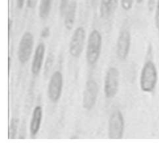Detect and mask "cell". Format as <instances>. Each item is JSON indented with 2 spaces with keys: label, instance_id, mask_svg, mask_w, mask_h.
<instances>
[{
  "label": "cell",
  "instance_id": "cell-20",
  "mask_svg": "<svg viewBox=\"0 0 159 147\" xmlns=\"http://www.w3.org/2000/svg\"><path fill=\"white\" fill-rule=\"evenodd\" d=\"M50 32H51V31H50L49 27H45L44 29H42L41 32H40V36H41L42 38L43 39L48 38L50 36Z\"/></svg>",
  "mask_w": 159,
  "mask_h": 147
},
{
  "label": "cell",
  "instance_id": "cell-12",
  "mask_svg": "<svg viewBox=\"0 0 159 147\" xmlns=\"http://www.w3.org/2000/svg\"><path fill=\"white\" fill-rule=\"evenodd\" d=\"M118 0H101L99 6V13L102 19H109L116 9Z\"/></svg>",
  "mask_w": 159,
  "mask_h": 147
},
{
  "label": "cell",
  "instance_id": "cell-25",
  "mask_svg": "<svg viewBox=\"0 0 159 147\" xmlns=\"http://www.w3.org/2000/svg\"><path fill=\"white\" fill-rule=\"evenodd\" d=\"M144 1V0H136V2L138 3V4H141V3H142Z\"/></svg>",
  "mask_w": 159,
  "mask_h": 147
},
{
  "label": "cell",
  "instance_id": "cell-6",
  "mask_svg": "<svg viewBox=\"0 0 159 147\" xmlns=\"http://www.w3.org/2000/svg\"><path fill=\"white\" fill-rule=\"evenodd\" d=\"M34 44V36L29 31H26L20 39L17 50V57L20 63H26L29 61L33 52Z\"/></svg>",
  "mask_w": 159,
  "mask_h": 147
},
{
  "label": "cell",
  "instance_id": "cell-15",
  "mask_svg": "<svg viewBox=\"0 0 159 147\" xmlns=\"http://www.w3.org/2000/svg\"><path fill=\"white\" fill-rule=\"evenodd\" d=\"M19 123L20 121L17 118H12L9 123V134H8V138L9 139H14L16 137L17 132H18Z\"/></svg>",
  "mask_w": 159,
  "mask_h": 147
},
{
  "label": "cell",
  "instance_id": "cell-26",
  "mask_svg": "<svg viewBox=\"0 0 159 147\" xmlns=\"http://www.w3.org/2000/svg\"><path fill=\"white\" fill-rule=\"evenodd\" d=\"M10 60H11L10 57H9V69H10Z\"/></svg>",
  "mask_w": 159,
  "mask_h": 147
},
{
  "label": "cell",
  "instance_id": "cell-24",
  "mask_svg": "<svg viewBox=\"0 0 159 147\" xmlns=\"http://www.w3.org/2000/svg\"><path fill=\"white\" fill-rule=\"evenodd\" d=\"M12 21L10 18H9V24H8V26H9V29H8V32H9V36L10 34V29L11 27H12Z\"/></svg>",
  "mask_w": 159,
  "mask_h": 147
},
{
  "label": "cell",
  "instance_id": "cell-4",
  "mask_svg": "<svg viewBox=\"0 0 159 147\" xmlns=\"http://www.w3.org/2000/svg\"><path fill=\"white\" fill-rule=\"evenodd\" d=\"M63 74L59 71H54L51 76L48 85V97L53 103L60 100L63 90Z\"/></svg>",
  "mask_w": 159,
  "mask_h": 147
},
{
  "label": "cell",
  "instance_id": "cell-22",
  "mask_svg": "<svg viewBox=\"0 0 159 147\" xmlns=\"http://www.w3.org/2000/svg\"><path fill=\"white\" fill-rule=\"evenodd\" d=\"M148 9H150V10H152L155 6V0H148Z\"/></svg>",
  "mask_w": 159,
  "mask_h": 147
},
{
  "label": "cell",
  "instance_id": "cell-17",
  "mask_svg": "<svg viewBox=\"0 0 159 147\" xmlns=\"http://www.w3.org/2000/svg\"><path fill=\"white\" fill-rule=\"evenodd\" d=\"M53 62H54V55L52 54H49L47 58L46 63L44 65V70H45V74H47V73L49 72L50 70H51V67L53 65Z\"/></svg>",
  "mask_w": 159,
  "mask_h": 147
},
{
  "label": "cell",
  "instance_id": "cell-23",
  "mask_svg": "<svg viewBox=\"0 0 159 147\" xmlns=\"http://www.w3.org/2000/svg\"><path fill=\"white\" fill-rule=\"evenodd\" d=\"M27 6L29 8H34L35 6V0H27Z\"/></svg>",
  "mask_w": 159,
  "mask_h": 147
},
{
  "label": "cell",
  "instance_id": "cell-11",
  "mask_svg": "<svg viewBox=\"0 0 159 147\" xmlns=\"http://www.w3.org/2000/svg\"><path fill=\"white\" fill-rule=\"evenodd\" d=\"M43 119V108L40 105H37L33 111L32 117L30 123V134L31 137H35L40 131Z\"/></svg>",
  "mask_w": 159,
  "mask_h": 147
},
{
  "label": "cell",
  "instance_id": "cell-5",
  "mask_svg": "<svg viewBox=\"0 0 159 147\" xmlns=\"http://www.w3.org/2000/svg\"><path fill=\"white\" fill-rule=\"evenodd\" d=\"M120 73L117 68L111 67L108 69L104 79L103 91L107 98L115 97L119 90Z\"/></svg>",
  "mask_w": 159,
  "mask_h": 147
},
{
  "label": "cell",
  "instance_id": "cell-21",
  "mask_svg": "<svg viewBox=\"0 0 159 147\" xmlns=\"http://www.w3.org/2000/svg\"><path fill=\"white\" fill-rule=\"evenodd\" d=\"M25 0H16V6L19 9H21L24 6Z\"/></svg>",
  "mask_w": 159,
  "mask_h": 147
},
{
  "label": "cell",
  "instance_id": "cell-7",
  "mask_svg": "<svg viewBox=\"0 0 159 147\" xmlns=\"http://www.w3.org/2000/svg\"><path fill=\"white\" fill-rule=\"evenodd\" d=\"M99 94V86L93 79H89L86 81L83 92L82 106L87 111H91L95 107Z\"/></svg>",
  "mask_w": 159,
  "mask_h": 147
},
{
  "label": "cell",
  "instance_id": "cell-13",
  "mask_svg": "<svg viewBox=\"0 0 159 147\" xmlns=\"http://www.w3.org/2000/svg\"><path fill=\"white\" fill-rule=\"evenodd\" d=\"M76 10H77V3L76 2H71L67 8V10L65 13V19H64V25L65 29L68 30H71L74 26Z\"/></svg>",
  "mask_w": 159,
  "mask_h": 147
},
{
  "label": "cell",
  "instance_id": "cell-9",
  "mask_svg": "<svg viewBox=\"0 0 159 147\" xmlns=\"http://www.w3.org/2000/svg\"><path fill=\"white\" fill-rule=\"evenodd\" d=\"M131 45V35L127 29H123L117 38L116 46V57L124 60L128 57Z\"/></svg>",
  "mask_w": 159,
  "mask_h": 147
},
{
  "label": "cell",
  "instance_id": "cell-16",
  "mask_svg": "<svg viewBox=\"0 0 159 147\" xmlns=\"http://www.w3.org/2000/svg\"><path fill=\"white\" fill-rule=\"evenodd\" d=\"M134 5V0H120V6L124 11H130Z\"/></svg>",
  "mask_w": 159,
  "mask_h": 147
},
{
  "label": "cell",
  "instance_id": "cell-10",
  "mask_svg": "<svg viewBox=\"0 0 159 147\" xmlns=\"http://www.w3.org/2000/svg\"><path fill=\"white\" fill-rule=\"evenodd\" d=\"M45 50H46V47L43 43H40L36 47L30 67L31 73L34 76L38 75L41 71L43 59H44Z\"/></svg>",
  "mask_w": 159,
  "mask_h": 147
},
{
  "label": "cell",
  "instance_id": "cell-14",
  "mask_svg": "<svg viewBox=\"0 0 159 147\" xmlns=\"http://www.w3.org/2000/svg\"><path fill=\"white\" fill-rule=\"evenodd\" d=\"M53 0H41L39 6V16L42 19H45L49 15L52 6Z\"/></svg>",
  "mask_w": 159,
  "mask_h": 147
},
{
  "label": "cell",
  "instance_id": "cell-8",
  "mask_svg": "<svg viewBox=\"0 0 159 147\" xmlns=\"http://www.w3.org/2000/svg\"><path fill=\"white\" fill-rule=\"evenodd\" d=\"M85 37V30L82 26H79L75 29L69 43V54L74 58H78L82 54Z\"/></svg>",
  "mask_w": 159,
  "mask_h": 147
},
{
  "label": "cell",
  "instance_id": "cell-3",
  "mask_svg": "<svg viewBox=\"0 0 159 147\" xmlns=\"http://www.w3.org/2000/svg\"><path fill=\"white\" fill-rule=\"evenodd\" d=\"M125 130V121L122 112L115 110L110 115L108 123V137L112 139H123Z\"/></svg>",
  "mask_w": 159,
  "mask_h": 147
},
{
  "label": "cell",
  "instance_id": "cell-19",
  "mask_svg": "<svg viewBox=\"0 0 159 147\" xmlns=\"http://www.w3.org/2000/svg\"><path fill=\"white\" fill-rule=\"evenodd\" d=\"M155 24L157 29L159 30V0H157L156 2V9H155Z\"/></svg>",
  "mask_w": 159,
  "mask_h": 147
},
{
  "label": "cell",
  "instance_id": "cell-1",
  "mask_svg": "<svg viewBox=\"0 0 159 147\" xmlns=\"http://www.w3.org/2000/svg\"><path fill=\"white\" fill-rule=\"evenodd\" d=\"M158 81V71L152 60H148L143 66L140 74V88L146 93L153 92Z\"/></svg>",
  "mask_w": 159,
  "mask_h": 147
},
{
  "label": "cell",
  "instance_id": "cell-2",
  "mask_svg": "<svg viewBox=\"0 0 159 147\" xmlns=\"http://www.w3.org/2000/svg\"><path fill=\"white\" fill-rule=\"evenodd\" d=\"M102 46V37L97 29H93L89 35L85 57L89 66H94L100 57Z\"/></svg>",
  "mask_w": 159,
  "mask_h": 147
},
{
  "label": "cell",
  "instance_id": "cell-18",
  "mask_svg": "<svg viewBox=\"0 0 159 147\" xmlns=\"http://www.w3.org/2000/svg\"><path fill=\"white\" fill-rule=\"evenodd\" d=\"M68 6V0H60V6H59V11L61 15H65L67 8Z\"/></svg>",
  "mask_w": 159,
  "mask_h": 147
}]
</instances>
